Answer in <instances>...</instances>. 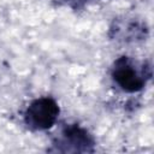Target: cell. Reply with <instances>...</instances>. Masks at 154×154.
Instances as JSON below:
<instances>
[{"label":"cell","instance_id":"cell-1","mask_svg":"<svg viewBox=\"0 0 154 154\" xmlns=\"http://www.w3.org/2000/svg\"><path fill=\"white\" fill-rule=\"evenodd\" d=\"M111 75L114 83L123 91L136 93L142 90L152 77V67L146 63L138 67L131 58L120 57L113 63Z\"/></svg>","mask_w":154,"mask_h":154},{"label":"cell","instance_id":"cell-2","mask_svg":"<svg viewBox=\"0 0 154 154\" xmlns=\"http://www.w3.org/2000/svg\"><path fill=\"white\" fill-rule=\"evenodd\" d=\"M94 149L95 140L87 129L78 124H66L54 138L49 150L58 153H91Z\"/></svg>","mask_w":154,"mask_h":154},{"label":"cell","instance_id":"cell-3","mask_svg":"<svg viewBox=\"0 0 154 154\" xmlns=\"http://www.w3.org/2000/svg\"><path fill=\"white\" fill-rule=\"evenodd\" d=\"M60 109L54 99L42 96L32 100L24 112L25 125L35 131L51 129L58 120Z\"/></svg>","mask_w":154,"mask_h":154},{"label":"cell","instance_id":"cell-4","mask_svg":"<svg viewBox=\"0 0 154 154\" xmlns=\"http://www.w3.org/2000/svg\"><path fill=\"white\" fill-rule=\"evenodd\" d=\"M114 31V37L125 42H136L140 40H146L148 35V28L146 23L140 20H129V22H117L114 26L111 28Z\"/></svg>","mask_w":154,"mask_h":154},{"label":"cell","instance_id":"cell-5","mask_svg":"<svg viewBox=\"0 0 154 154\" xmlns=\"http://www.w3.org/2000/svg\"><path fill=\"white\" fill-rule=\"evenodd\" d=\"M61 2H64L65 5H69L71 7H75V8H78L81 6H83L84 4H87L89 0H60Z\"/></svg>","mask_w":154,"mask_h":154}]
</instances>
